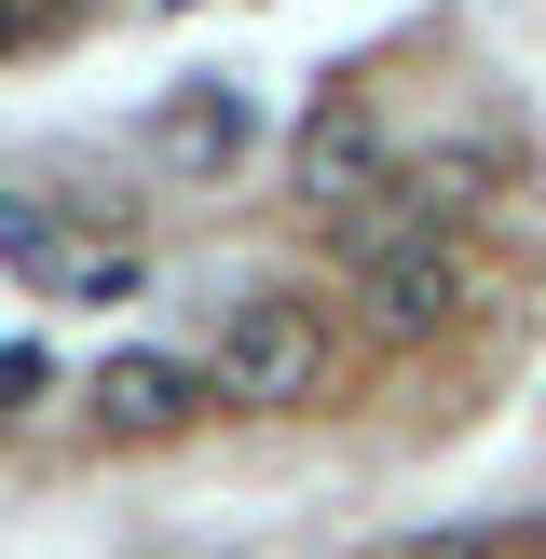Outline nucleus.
Here are the masks:
<instances>
[{
  "mask_svg": "<svg viewBox=\"0 0 546 559\" xmlns=\"http://www.w3.org/2000/svg\"><path fill=\"white\" fill-rule=\"evenodd\" d=\"M451 300H464L451 246H382V260H369V328H382V342H437Z\"/></svg>",
  "mask_w": 546,
  "mask_h": 559,
  "instance_id": "7ed1b4c3",
  "label": "nucleus"
},
{
  "mask_svg": "<svg viewBox=\"0 0 546 559\" xmlns=\"http://www.w3.org/2000/svg\"><path fill=\"white\" fill-rule=\"evenodd\" d=\"M14 41H27V0H0V55H14Z\"/></svg>",
  "mask_w": 546,
  "mask_h": 559,
  "instance_id": "39448f33",
  "label": "nucleus"
},
{
  "mask_svg": "<svg viewBox=\"0 0 546 559\" xmlns=\"http://www.w3.org/2000/svg\"><path fill=\"white\" fill-rule=\"evenodd\" d=\"M82 409H96V437H123V451H151V437H178L191 409H218V382L191 369V355H96V382H82Z\"/></svg>",
  "mask_w": 546,
  "mask_h": 559,
  "instance_id": "f03ea898",
  "label": "nucleus"
},
{
  "mask_svg": "<svg viewBox=\"0 0 546 559\" xmlns=\"http://www.w3.org/2000/svg\"><path fill=\"white\" fill-rule=\"evenodd\" d=\"M205 382H218V409H314L328 396V300H300V287L218 300Z\"/></svg>",
  "mask_w": 546,
  "mask_h": 559,
  "instance_id": "f257e3e1",
  "label": "nucleus"
},
{
  "mask_svg": "<svg viewBox=\"0 0 546 559\" xmlns=\"http://www.w3.org/2000/svg\"><path fill=\"white\" fill-rule=\"evenodd\" d=\"M300 178H314V205L382 191V123H369V96H328L314 123H300Z\"/></svg>",
  "mask_w": 546,
  "mask_h": 559,
  "instance_id": "20e7f679",
  "label": "nucleus"
}]
</instances>
